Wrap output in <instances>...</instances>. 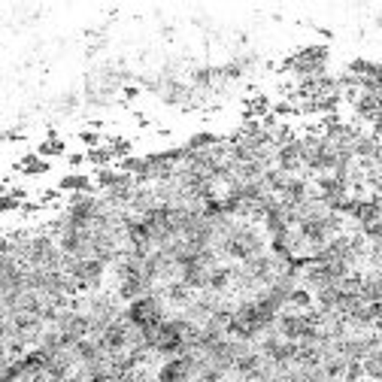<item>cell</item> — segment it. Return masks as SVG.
<instances>
[{"label":"cell","instance_id":"6da1fadb","mask_svg":"<svg viewBox=\"0 0 382 382\" xmlns=\"http://www.w3.org/2000/svg\"><path fill=\"white\" fill-rule=\"evenodd\" d=\"M94 185V179L92 176H85V173H67L61 176V183H58V191H70V195H85V191H92Z\"/></svg>","mask_w":382,"mask_h":382},{"label":"cell","instance_id":"7a4b0ae2","mask_svg":"<svg viewBox=\"0 0 382 382\" xmlns=\"http://www.w3.org/2000/svg\"><path fill=\"white\" fill-rule=\"evenodd\" d=\"M16 170H18L22 176H43V173H49V170H52V164H49L43 155H25V158L16 164Z\"/></svg>","mask_w":382,"mask_h":382},{"label":"cell","instance_id":"3957f363","mask_svg":"<svg viewBox=\"0 0 382 382\" xmlns=\"http://www.w3.org/2000/svg\"><path fill=\"white\" fill-rule=\"evenodd\" d=\"M37 155H43L46 161H49V158H55V155H64V140H61V137H55V134H52V137H46L43 143H39Z\"/></svg>","mask_w":382,"mask_h":382}]
</instances>
